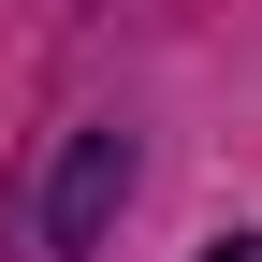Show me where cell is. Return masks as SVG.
I'll list each match as a JSON object with an SVG mask.
<instances>
[{"label": "cell", "mask_w": 262, "mask_h": 262, "mask_svg": "<svg viewBox=\"0 0 262 262\" xmlns=\"http://www.w3.org/2000/svg\"><path fill=\"white\" fill-rule=\"evenodd\" d=\"M117 204H131V131L102 117V131H73V146H58V175H44V262H102Z\"/></svg>", "instance_id": "6da1fadb"}, {"label": "cell", "mask_w": 262, "mask_h": 262, "mask_svg": "<svg viewBox=\"0 0 262 262\" xmlns=\"http://www.w3.org/2000/svg\"><path fill=\"white\" fill-rule=\"evenodd\" d=\"M204 262H262V233H219V248H204Z\"/></svg>", "instance_id": "7a4b0ae2"}]
</instances>
